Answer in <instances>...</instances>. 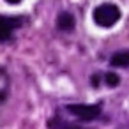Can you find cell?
Segmentation results:
<instances>
[{
  "instance_id": "obj_1",
  "label": "cell",
  "mask_w": 129,
  "mask_h": 129,
  "mask_svg": "<svg viewBox=\"0 0 129 129\" xmlns=\"http://www.w3.org/2000/svg\"><path fill=\"white\" fill-rule=\"evenodd\" d=\"M120 18V9L113 4H103L99 7L94 9V21L99 27H113Z\"/></svg>"
},
{
  "instance_id": "obj_2",
  "label": "cell",
  "mask_w": 129,
  "mask_h": 129,
  "mask_svg": "<svg viewBox=\"0 0 129 129\" xmlns=\"http://www.w3.org/2000/svg\"><path fill=\"white\" fill-rule=\"evenodd\" d=\"M67 111L73 113L76 118L90 122L101 115V104H69Z\"/></svg>"
},
{
  "instance_id": "obj_3",
  "label": "cell",
  "mask_w": 129,
  "mask_h": 129,
  "mask_svg": "<svg viewBox=\"0 0 129 129\" xmlns=\"http://www.w3.org/2000/svg\"><path fill=\"white\" fill-rule=\"evenodd\" d=\"M23 21L21 18H7V16H2V41H7L13 34V30L16 27H20Z\"/></svg>"
},
{
  "instance_id": "obj_4",
  "label": "cell",
  "mask_w": 129,
  "mask_h": 129,
  "mask_svg": "<svg viewBox=\"0 0 129 129\" xmlns=\"http://www.w3.org/2000/svg\"><path fill=\"white\" fill-rule=\"evenodd\" d=\"M57 27L60 30H64V32L73 30L74 28V18H73V14L71 13H60L58 18H57Z\"/></svg>"
},
{
  "instance_id": "obj_5",
  "label": "cell",
  "mask_w": 129,
  "mask_h": 129,
  "mask_svg": "<svg viewBox=\"0 0 129 129\" xmlns=\"http://www.w3.org/2000/svg\"><path fill=\"white\" fill-rule=\"evenodd\" d=\"M110 64L115 67H129V51H118L110 58Z\"/></svg>"
},
{
  "instance_id": "obj_6",
  "label": "cell",
  "mask_w": 129,
  "mask_h": 129,
  "mask_svg": "<svg viewBox=\"0 0 129 129\" xmlns=\"http://www.w3.org/2000/svg\"><path fill=\"white\" fill-rule=\"evenodd\" d=\"M51 125H53V129H83V127H80V125H74V124H67V122H62L60 118L53 120V122H51Z\"/></svg>"
},
{
  "instance_id": "obj_7",
  "label": "cell",
  "mask_w": 129,
  "mask_h": 129,
  "mask_svg": "<svg viewBox=\"0 0 129 129\" xmlns=\"http://www.w3.org/2000/svg\"><path fill=\"white\" fill-rule=\"evenodd\" d=\"M104 81H106L108 87H117L120 83V78L115 73H108V74H104Z\"/></svg>"
},
{
  "instance_id": "obj_8",
  "label": "cell",
  "mask_w": 129,
  "mask_h": 129,
  "mask_svg": "<svg viewBox=\"0 0 129 129\" xmlns=\"http://www.w3.org/2000/svg\"><path fill=\"white\" fill-rule=\"evenodd\" d=\"M92 83H94V85H97V83H99V74H94V78H92Z\"/></svg>"
},
{
  "instance_id": "obj_9",
  "label": "cell",
  "mask_w": 129,
  "mask_h": 129,
  "mask_svg": "<svg viewBox=\"0 0 129 129\" xmlns=\"http://www.w3.org/2000/svg\"><path fill=\"white\" fill-rule=\"evenodd\" d=\"M6 2H9V4H18V2H21V0H6Z\"/></svg>"
}]
</instances>
